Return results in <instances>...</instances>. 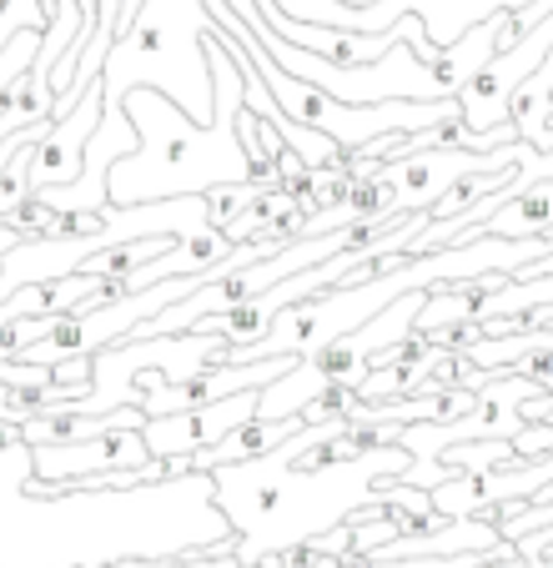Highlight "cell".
Listing matches in <instances>:
<instances>
[{
    "label": "cell",
    "mask_w": 553,
    "mask_h": 568,
    "mask_svg": "<svg viewBox=\"0 0 553 568\" xmlns=\"http://www.w3.org/2000/svg\"><path fill=\"white\" fill-rule=\"evenodd\" d=\"M101 111H107V87H101V75L86 87V97L71 106V116L51 121V131H46L41 141H36L31 151V166H26V186H61V182H76L81 176V151H86V136H91V126L101 121Z\"/></svg>",
    "instance_id": "cell-5"
},
{
    "label": "cell",
    "mask_w": 553,
    "mask_h": 568,
    "mask_svg": "<svg viewBox=\"0 0 553 568\" xmlns=\"http://www.w3.org/2000/svg\"><path fill=\"white\" fill-rule=\"evenodd\" d=\"M141 428H147V423H141ZM141 428H111V433H91V438H76V443H31V468L41 473L46 483L147 468L151 448H147V438H141Z\"/></svg>",
    "instance_id": "cell-3"
},
{
    "label": "cell",
    "mask_w": 553,
    "mask_h": 568,
    "mask_svg": "<svg viewBox=\"0 0 553 568\" xmlns=\"http://www.w3.org/2000/svg\"><path fill=\"white\" fill-rule=\"evenodd\" d=\"M207 16L202 0H141L137 21L101 61V87L107 101H121L127 91L151 87L167 97L192 121H212V65H207Z\"/></svg>",
    "instance_id": "cell-2"
},
{
    "label": "cell",
    "mask_w": 553,
    "mask_h": 568,
    "mask_svg": "<svg viewBox=\"0 0 553 568\" xmlns=\"http://www.w3.org/2000/svg\"><path fill=\"white\" fill-rule=\"evenodd\" d=\"M257 393L262 387H242L232 397H217L207 408H187V413H167V418H147L141 438H147L151 458H171V453H197L222 443L232 428L257 418Z\"/></svg>",
    "instance_id": "cell-4"
},
{
    "label": "cell",
    "mask_w": 553,
    "mask_h": 568,
    "mask_svg": "<svg viewBox=\"0 0 553 568\" xmlns=\"http://www.w3.org/2000/svg\"><path fill=\"white\" fill-rule=\"evenodd\" d=\"M207 65H212V121H192L177 101L151 87L121 97L127 116L137 121V151L107 172L111 202L137 206L167 202V196H202L212 186L262 182V176H252L257 161L247 156L242 136H237L242 71L212 31H207Z\"/></svg>",
    "instance_id": "cell-1"
}]
</instances>
